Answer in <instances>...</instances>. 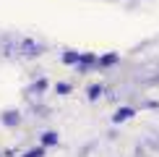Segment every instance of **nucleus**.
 Returning a JSON list of instances; mask_svg holds the SVG:
<instances>
[{"label":"nucleus","instance_id":"f257e3e1","mask_svg":"<svg viewBox=\"0 0 159 157\" xmlns=\"http://www.w3.org/2000/svg\"><path fill=\"white\" fill-rule=\"evenodd\" d=\"M133 115V110H120V113L115 115V121H125V118H130Z\"/></svg>","mask_w":159,"mask_h":157}]
</instances>
